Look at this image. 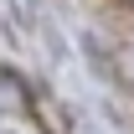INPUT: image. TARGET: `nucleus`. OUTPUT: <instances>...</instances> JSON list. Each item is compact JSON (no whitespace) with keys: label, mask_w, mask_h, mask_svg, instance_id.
<instances>
[{"label":"nucleus","mask_w":134,"mask_h":134,"mask_svg":"<svg viewBox=\"0 0 134 134\" xmlns=\"http://www.w3.org/2000/svg\"><path fill=\"white\" fill-rule=\"evenodd\" d=\"M124 72H129V77H134V47L124 52Z\"/></svg>","instance_id":"nucleus-2"},{"label":"nucleus","mask_w":134,"mask_h":134,"mask_svg":"<svg viewBox=\"0 0 134 134\" xmlns=\"http://www.w3.org/2000/svg\"><path fill=\"white\" fill-rule=\"evenodd\" d=\"M16 16H21V21H31V0H16Z\"/></svg>","instance_id":"nucleus-1"}]
</instances>
